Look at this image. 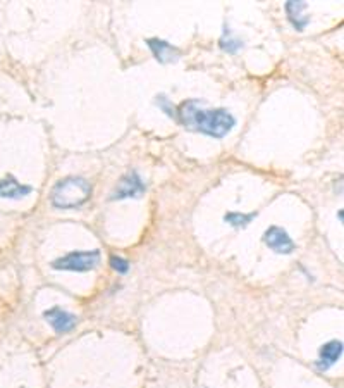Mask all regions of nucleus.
I'll list each match as a JSON object with an SVG mask.
<instances>
[{"mask_svg": "<svg viewBox=\"0 0 344 388\" xmlns=\"http://www.w3.org/2000/svg\"><path fill=\"white\" fill-rule=\"evenodd\" d=\"M305 9H306L305 2H288V4H286V12H288L289 16V21L295 25V28L298 29V32H303V29H305V25L300 23V12L305 11Z\"/></svg>", "mask_w": 344, "mask_h": 388, "instance_id": "10", "label": "nucleus"}, {"mask_svg": "<svg viewBox=\"0 0 344 388\" xmlns=\"http://www.w3.org/2000/svg\"><path fill=\"white\" fill-rule=\"evenodd\" d=\"M263 242L269 245V249H272L277 254H291L295 250V242L279 226H272V228L267 230Z\"/></svg>", "mask_w": 344, "mask_h": 388, "instance_id": "4", "label": "nucleus"}, {"mask_svg": "<svg viewBox=\"0 0 344 388\" xmlns=\"http://www.w3.org/2000/svg\"><path fill=\"white\" fill-rule=\"evenodd\" d=\"M146 192V186L143 185V182L140 180V176L136 173L124 176V178L119 182L118 189L114 192L112 199H129V197H142Z\"/></svg>", "mask_w": 344, "mask_h": 388, "instance_id": "5", "label": "nucleus"}, {"mask_svg": "<svg viewBox=\"0 0 344 388\" xmlns=\"http://www.w3.org/2000/svg\"><path fill=\"white\" fill-rule=\"evenodd\" d=\"M28 193H31V186L21 185L12 176L0 180V197H4V199H21Z\"/></svg>", "mask_w": 344, "mask_h": 388, "instance_id": "8", "label": "nucleus"}, {"mask_svg": "<svg viewBox=\"0 0 344 388\" xmlns=\"http://www.w3.org/2000/svg\"><path fill=\"white\" fill-rule=\"evenodd\" d=\"M343 356V343L337 342V340H332V342L326 343L320 350V363L319 367L320 369H327L330 367L332 364H336L337 361L341 359Z\"/></svg>", "mask_w": 344, "mask_h": 388, "instance_id": "9", "label": "nucleus"}, {"mask_svg": "<svg viewBox=\"0 0 344 388\" xmlns=\"http://www.w3.org/2000/svg\"><path fill=\"white\" fill-rule=\"evenodd\" d=\"M148 47L152 49L153 56L159 62L162 64H167V62H176L179 59V50L176 47H172L170 43L163 42V40L159 38H152L148 40Z\"/></svg>", "mask_w": 344, "mask_h": 388, "instance_id": "7", "label": "nucleus"}, {"mask_svg": "<svg viewBox=\"0 0 344 388\" xmlns=\"http://www.w3.org/2000/svg\"><path fill=\"white\" fill-rule=\"evenodd\" d=\"M157 106L160 107V109H163L167 112V116H170V118L178 119V112H176V109L172 106H170L169 99H167L166 95H159L157 97Z\"/></svg>", "mask_w": 344, "mask_h": 388, "instance_id": "12", "label": "nucleus"}, {"mask_svg": "<svg viewBox=\"0 0 344 388\" xmlns=\"http://www.w3.org/2000/svg\"><path fill=\"white\" fill-rule=\"evenodd\" d=\"M92 195V186L88 182L78 176H71L57 183L50 195V202L57 209H75L85 204Z\"/></svg>", "mask_w": 344, "mask_h": 388, "instance_id": "2", "label": "nucleus"}, {"mask_svg": "<svg viewBox=\"0 0 344 388\" xmlns=\"http://www.w3.org/2000/svg\"><path fill=\"white\" fill-rule=\"evenodd\" d=\"M100 263L98 250H90V252H71L62 259H57L52 263L53 269H64V271H83L95 269Z\"/></svg>", "mask_w": 344, "mask_h": 388, "instance_id": "3", "label": "nucleus"}, {"mask_svg": "<svg viewBox=\"0 0 344 388\" xmlns=\"http://www.w3.org/2000/svg\"><path fill=\"white\" fill-rule=\"evenodd\" d=\"M110 264H112V267L118 271V273H128L129 269L128 260L121 259V257H112V259H110Z\"/></svg>", "mask_w": 344, "mask_h": 388, "instance_id": "13", "label": "nucleus"}, {"mask_svg": "<svg viewBox=\"0 0 344 388\" xmlns=\"http://www.w3.org/2000/svg\"><path fill=\"white\" fill-rule=\"evenodd\" d=\"M202 106V100H189L183 104L181 109L178 110V121H181L185 128L196 130L215 138H222L231 132L236 119L227 110H203Z\"/></svg>", "mask_w": 344, "mask_h": 388, "instance_id": "1", "label": "nucleus"}, {"mask_svg": "<svg viewBox=\"0 0 344 388\" xmlns=\"http://www.w3.org/2000/svg\"><path fill=\"white\" fill-rule=\"evenodd\" d=\"M43 316L47 317V321L52 324V328L57 331V333H66V331H71L76 324V316L66 313V311H62L61 307H52V309L45 311Z\"/></svg>", "mask_w": 344, "mask_h": 388, "instance_id": "6", "label": "nucleus"}, {"mask_svg": "<svg viewBox=\"0 0 344 388\" xmlns=\"http://www.w3.org/2000/svg\"><path fill=\"white\" fill-rule=\"evenodd\" d=\"M253 217H255V214H248V216H245V214H238V213L226 214L227 223H231V225L236 226V228H245V226L248 225Z\"/></svg>", "mask_w": 344, "mask_h": 388, "instance_id": "11", "label": "nucleus"}]
</instances>
